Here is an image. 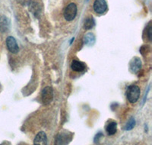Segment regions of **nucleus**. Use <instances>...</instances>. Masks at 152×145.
<instances>
[{
    "label": "nucleus",
    "mask_w": 152,
    "mask_h": 145,
    "mask_svg": "<svg viewBox=\"0 0 152 145\" xmlns=\"http://www.w3.org/2000/svg\"><path fill=\"white\" fill-rule=\"evenodd\" d=\"M140 96V89L138 86L131 85L126 90V97L130 103H135Z\"/></svg>",
    "instance_id": "nucleus-1"
},
{
    "label": "nucleus",
    "mask_w": 152,
    "mask_h": 145,
    "mask_svg": "<svg viewBox=\"0 0 152 145\" xmlns=\"http://www.w3.org/2000/svg\"><path fill=\"white\" fill-rule=\"evenodd\" d=\"M77 15V5L75 3H70L66 6L64 11V18L66 21L74 20Z\"/></svg>",
    "instance_id": "nucleus-2"
},
{
    "label": "nucleus",
    "mask_w": 152,
    "mask_h": 145,
    "mask_svg": "<svg viewBox=\"0 0 152 145\" xmlns=\"http://www.w3.org/2000/svg\"><path fill=\"white\" fill-rule=\"evenodd\" d=\"M53 99V90L51 87H46L42 91L41 100L44 105H49Z\"/></svg>",
    "instance_id": "nucleus-3"
},
{
    "label": "nucleus",
    "mask_w": 152,
    "mask_h": 145,
    "mask_svg": "<svg viewBox=\"0 0 152 145\" xmlns=\"http://www.w3.org/2000/svg\"><path fill=\"white\" fill-rule=\"evenodd\" d=\"M93 8L97 14H104L107 10V3L105 0H95Z\"/></svg>",
    "instance_id": "nucleus-4"
},
{
    "label": "nucleus",
    "mask_w": 152,
    "mask_h": 145,
    "mask_svg": "<svg viewBox=\"0 0 152 145\" xmlns=\"http://www.w3.org/2000/svg\"><path fill=\"white\" fill-rule=\"evenodd\" d=\"M142 68V61H141L140 58L135 57H133L130 61L129 63V70L132 73L136 74L139 72V70Z\"/></svg>",
    "instance_id": "nucleus-5"
},
{
    "label": "nucleus",
    "mask_w": 152,
    "mask_h": 145,
    "mask_svg": "<svg viewBox=\"0 0 152 145\" xmlns=\"http://www.w3.org/2000/svg\"><path fill=\"white\" fill-rule=\"evenodd\" d=\"M6 46H7L8 50L12 54H17L18 52V45L17 41H16L14 37H8L7 39H6Z\"/></svg>",
    "instance_id": "nucleus-6"
},
{
    "label": "nucleus",
    "mask_w": 152,
    "mask_h": 145,
    "mask_svg": "<svg viewBox=\"0 0 152 145\" xmlns=\"http://www.w3.org/2000/svg\"><path fill=\"white\" fill-rule=\"evenodd\" d=\"M47 143V137L44 131H40L36 135L34 141V144L35 145H44Z\"/></svg>",
    "instance_id": "nucleus-7"
},
{
    "label": "nucleus",
    "mask_w": 152,
    "mask_h": 145,
    "mask_svg": "<svg viewBox=\"0 0 152 145\" xmlns=\"http://www.w3.org/2000/svg\"><path fill=\"white\" fill-rule=\"evenodd\" d=\"M10 27V22L7 17L1 16L0 17V31L2 33L7 32Z\"/></svg>",
    "instance_id": "nucleus-8"
},
{
    "label": "nucleus",
    "mask_w": 152,
    "mask_h": 145,
    "mask_svg": "<svg viewBox=\"0 0 152 145\" xmlns=\"http://www.w3.org/2000/svg\"><path fill=\"white\" fill-rule=\"evenodd\" d=\"M72 140V135H68L66 133H61L56 138L57 144H65Z\"/></svg>",
    "instance_id": "nucleus-9"
},
{
    "label": "nucleus",
    "mask_w": 152,
    "mask_h": 145,
    "mask_svg": "<svg viewBox=\"0 0 152 145\" xmlns=\"http://www.w3.org/2000/svg\"><path fill=\"white\" fill-rule=\"evenodd\" d=\"M71 68L72 70L75 71V72H81V71L85 70V65L83 63L78 61H73L71 64Z\"/></svg>",
    "instance_id": "nucleus-10"
},
{
    "label": "nucleus",
    "mask_w": 152,
    "mask_h": 145,
    "mask_svg": "<svg viewBox=\"0 0 152 145\" xmlns=\"http://www.w3.org/2000/svg\"><path fill=\"white\" fill-rule=\"evenodd\" d=\"M84 43L87 46H93L95 43V36L93 33H88L84 38Z\"/></svg>",
    "instance_id": "nucleus-11"
},
{
    "label": "nucleus",
    "mask_w": 152,
    "mask_h": 145,
    "mask_svg": "<svg viewBox=\"0 0 152 145\" xmlns=\"http://www.w3.org/2000/svg\"><path fill=\"white\" fill-rule=\"evenodd\" d=\"M106 131H107L108 135H113L114 134H116V131H117V123L115 121L110 122L107 124Z\"/></svg>",
    "instance_id": "nucleus-12"
},
{
    "label": "nucleus",
    "mask_w": 152,
    "mask_h": 145,
    "mask_svg": "<svg viewBox=\"0 0 152 145\" xmlns=\"http://www.w3.org/2000/svg\"><path fill=\"white\" fill-rule=\"evenodd\" d=\"M95 25L94 19L93 18H88L84 23V28L86 30H90L93 28Z\"/></svg>",
    "instance_id": "nucleus-13"
},
{
    "label": "nucleus",
    "mask_w": 152,
    "mask_h": 145,
    "mask_svg": "<svg viewBox=\"0 0 152 145\" xmlns=\"http://www.w3.org/2000/svg\"><path fill=\"white\" fill-rule=\"evenodd\" d=\"M135 126V118H131L129 120L128 122H127V124H126V127H125V130H126V131H130V130L132 129Z\"/></svg>",
    "instance_id": "nucleus-14"
},
{
    "label": "nucleus",
    "mask_w": 152,
    "mask_h": 145,
    "mask_svg": "<svg viewBox=\"0 0 152 145\" xmlns=\"http://www.w3.org/2000/svg\"><path fill=\"white\" fill-rule=\"evenodd\" d=\"M18 2H19L22 5H27L28 2H30V0H18Z\"/></svg>",
    "instance_id": "nucleus-15"
},
{
    "label": "nucleus",
    "mask_w": 152,
    "mask_h": 145,
    "mask_svg": "<svg viewBox=\"0 0 152 145\" xmlns=\"http://www.w3.org/2000/svg\"><path fill=\"white\" fill-rule=\"evenodd\" d=\"M148 38H149V40L151 41V26H149V28L148 29Z\"/></svg>",
    "instance_id": "nucleus-16"
}]
</instances>
